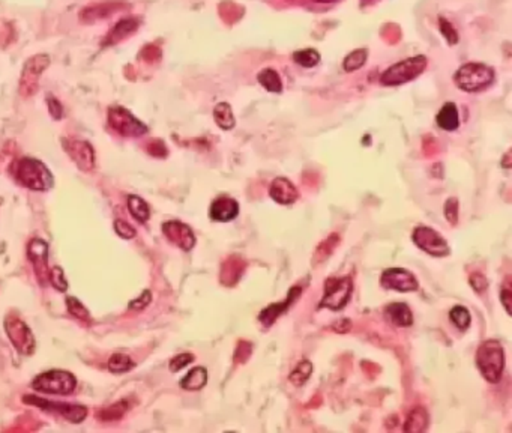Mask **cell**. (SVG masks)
Returning a JSON list of instances; mask_svg holds the SVG:
<instances>
[{"instance_id": "cell-1", "label": "cell", "mask_w": 512, "mask_h": 433, "mask_svg": "<svg viewBox=\"0 0 512 433\" xmlns=\"http://www.w3.org/2000/svg\"><path fill=\"white\" fill-rule=\"evenodd\" d=\"M15 179L33 191H47L53 186V175L36 159L26 156L15 166Z\"/></svg>"}, {"instance_id": "cell-2", "label": "cell", "mask_w": 512, "mask_h": 433, "mask_svg": "<svg viewBox=\"0 0 512 433\" xmlns=\"http://www.w3.org/2000/svg\"><path fill=\"white\" fill-rule=\"evenodd\" d=\"M428 59L424 54L412 56L393 64L380 75V85L383 86H401L415 80L426 71Z\"/></svg>"}, {"instance_id": "cell-3", "label": "cell", "mask_w": 512, "mask_h": 433, "mask_svg": "<svg viewBox=\"0 0 512 433\" xmlns=\"http://www.w3.org/2000/svg\"><path fill=\"white\" fill-rule=\"evenodd\" d=\"M454 82L465 92H481L495 82V70L485 64L470 62L458 68Z\"/></svg>"}, {"instance_id": "cell-4", "label": "cell", "mask_w": 512, "mask_h": 433, "mask_svg": "<svg viewBox=\"0 0 512 433\" xmlns=\"http://www.w3.org/2000/svg\"><path fill=\"white\" fill-rule=\"evenodd\" d=\"M476 366L488 382L497 383L505 367L504 348L497 340H487L476 352Z\"/></svg>"}, {"instance_id": "cell-5", "label": "cell", "mask_w": 512, "mask_h": 433, "mask_svg": "<svg viewBox=\"0 0 512 433\" xmlns=\"http://www.w3.org/2000/svg\"><path fill=\"white\" fill-rule=\"evenodd\" d=\"M32 387L39 392L47 395H71L77 387V379L73 373L66 370H48L38 375Z\"/></svg>"}, {"instance_id": "cell-6", "label": "cell", "mask_w": 512, "mask_h": 433, "mask_svg": "<svg viewBox=\"0 0 512 433\" xmlns=\"http://www.w3.org/2000/svg\"><path fill=\"white\" fill-rule=\"evenodd\" d=\"M353 292L350 277H329L324 281V295L319 304V309L341 310L349 302Z\"/></svg>"}, {"instance_id": "cell-7", "label": "cell", "mask_w": 512, "mask_h": 433, "mask_svg": "<svg viewBox=\"0 0 512 433\" xmlns=\"http://www.w3.org/2000/svg\"><path fill=\"white\" fill-rule=\"evenodd\" d=\"M108 124L113 130L128 137H139L147 131V126L125 107H112L108 110Z\"/></svg>"}, {"instance_id": "cell-8", "label": "cell", "mask_w": 512, "mask_h": 433, "mask_svg": "<svg viewBox=\"0 0 512 433\" xmlns=\"http://www.w3.org/2000/svg\"><path fill=\"white\" fill-rule=\"evenodd\" d=\"M412 238L421 250H424L431 256H436V258H443V256H448L451 251L445 238L440 236V233H437L435 229L426 228V226H419V228L413 230Z\"/></svg>"}, {"instance_id": "cell-9", "label": "cell", "mask_w": 512, "mask_h": 433, "mask_svg": "<svg viewBox=\"0 0 512 433\" xmlns=\"http://www.w3.org/2000/svg\"><path fill=\"white\" fill-rule=\"evenodd\" d=\"M5 330L18 352L24 355H31L35 351L33 334L29 330L27 325L15 316H8L5 319Z\"/></svg>"}, {"instance_id": "cell-10", "label": "cell", "mask_w": 512, "mask_h": 433, "mask_svg": "<svg viewBox=\"0 0 512 433\" xmlns=\"http://www.w3.org/2000/svg\"><path fill=\"white\" fill-rule=\"evenodd\" d=\"M24 402L29 403V405L39 406L41 409L57 412V414H61L62 417L68 418L73 423H82L87 416V409L84 406H80V405H70V403L50 402V400H45V399H38L35 396H26Z\"/></svg>"}, {"instance_id": "cell-11", "label": "cell", "mask_w": 512, "mask_h": 433, "mask_svg": "<svg viewBox=\"0 0 512 433\" xmlns=\"http://www.w3.org/2000/svg\"><path fill=\"white\" fill-rule=\"evenodd\" d=\"M382 286L389 291L397 292H413L418 291V280L410 271L402 268H389L382 274Z\"/></svg>"}, {"instance_id": "cell-12", "label": "cell", "mask_w": 512, "mask_h": 433, "mask_svg": "<svg viewBox=\"0 0 512 433\" xmlns=\"http://www.w3.org/2000/svg\"><path fill=\"white\" fill-rule=\"evenodd\" d=\"M163 232L167 236V240L176 244L183 251H190L194 247L195 236L190 226L181 221H167L163 224Z\"/></svg>"}, {"instance_id": "cell-13", "label": "cell", "mask_w": 512, "mask_h": 433, "mask_svg": "<svg viewBox=\"0 0 512 433\" xmlns=\"http://www.w3.org/2000/svg\"><path fill=\"white\" fill-rule=\"evenodd\" d=\"M65 151L71 155V159L77 163L82 170H91L95 164V154L91 145L78 140H63Z\"/></svg>"}, {"instance_id": "cell-14", "label": "cell", "mask_w": 512, "mask_h": 433, "mask_svg": "<svg viewBox=\"0 0 512 433\" xmlns=\"http://www.w3.org/2000/svg\"><path fill=\"white\" fill-rule=\"evenodd\" d=\"M27 258L35 265L39 279H50L48 272V244L43 240H32L27 249Z\"/></svg>"}, {"instance_id": "cell-15", "label": "cell", "mask_w": 512, "mask_h": 433, "mask_svg": "<svg viewBox=\"0 0 512 433\" xmlns=\"http://www.w3.org/2000/svg\"><path fill=\"white\" fill-rule=\"evenodd\" d=\"M239 214V205L234 199L227 198V196H220L211 205L209 215L213 221L227 223L234 220Z\"/></svg>"}, {"instance_id": "cell-16", "label": "cell", "mask_w": 512, "mask_h": 433, "mask_svg": "<svg viewBox=\"0 0 512 433\" xmlns=\"http://www.w3.org/2000/svg\"><path fill=\"white\" fill-rule=\"evenodd\" d=\"M271 198L280 205H292L298 199L296 186L292 184L287 178H277L273 179L269 186Z\"/></svg>"}, {"instance_id": "cell-17", "label": "cell", "mask_w": 512, "mask_h": 433, "mask_svg": "<svg viewBox=\"0 0 512 433\" xmlns=\"http://www.w3.org/2000/svg\"><path fill=\"white\" fill-rule=\"evenodd\" d=\"M50 65V57L47 54H38L32 59H29L27 64L24 65L23 70V77H22V87L26 86L27 87H35L36 86V80L38 77L41 75V73L45 70V68Z\"/></svg>"}, {"instance_id": "cell-18", "label": "cell", "mask_w": 512, "mask_h": 433, "mask_svg": "<svg viewBox=\"0 0 512 433\" xmlns=\"http://www.w3.org/2000/svg\"><path fill=\"white\" fill-rule=\"evenodd\" d=\"M301 295V288L299 286H293L289 292V297L285 301H281L278 304H272V306L266 307L262 313L259 319L266 325V327H271V325L277 321V318L280 316V314H283L285 310H287L290 307V304L293 301H296V298Z\"/></svg>"}, {"instance_id": "cell-19", "label": "cell", "mask_w": 512, "mask_h": 433, "mask_svg": "<svg viewBox=\"0 0 512 433\" xmlns=\"http://www.w3.org/2000/svg\"><path fill=\"white\" fill-rule=\"evenodd\" d=\"M386 319L396 327H410L413 323V314L405 302H392L385 309Z\"/></svg>"}, {"instance_id": "cell-20", "label": "cell", "mask_w": 512, "mask_h": 433, "mask_svg": "<svg viewBox=\"0 0 512 433\" xmlns=\"http://www.w3.org/2000/svg\"><path fill=\"white\" fill-rule=\"evenodd\" d=\"M437 125L445 131H455L460 126V116H458V108L454 103H446L443 104L440 112L436 117Z\"/></svg>"}, {"instance_id": "cell-21", "label": "cell", "mask_w": 512, "mask_h": 433, "mask_svg": "<svg viewBox=\"0 0 512 433\" xmlns=\"http://www.w3.org/2000/svg\"><path fill=\"white\" fill-rule=\"evenodd\" d=\"M428 427V412L426 408L418 406L412 409L406 423H405V432L407 433H419L424 432Z\"/></svg>"}, {"instance_id": "cell-22", "label": "cell", "mask_w": 512, "mask_h": 433, "mask_svg": "<svg viewBox=\"0 0 512 433\" xmlns=\"http://www.w3.org/2000/svg\"><path fill=\"white\" fill-rule=\"evenodd\" d=\"M213 119L218 125L221 130L229 131L232 128H234L236 125V119L233 116V110L232 105L229 103H220L216 104V107L213 108Z\"/></svg>"}, {"instance_id": "cell-23", "label": "cell", "mask_w": 512, "mask_h": 433, "mask_svg": "<svg viewBox=\"0 0 512 433\" xmlns=\"http://www.w3.org/2000/svg\"><path fill=\"white\" fill-rule=\"evenodd\" d=\"M206 382H208V372H206L204 367H195L188 372V375L181 379V387L183 390L197 391L202 390L206 386Z\"/></svg>"}, {"instance_id": "cell-24", "label": "cell", "mask_w": 512, "mask_h": 433, "mask_svg": "<svg viewBox=\"0 0 512 433\" xmlns=\"http://www.w3.org/2000/svg\"><path fill=\"white\" fill-rule=\"evenodd\" d=\"M257 80L268 92H273V94L283 92L281 77L277 71L273 70V68H264V70H262L257 74Z\"/></svg>"}, {"instance_id": "cell-25", "label": "cell", "mask_w": 512, "mask_h": 433, "mask_svg": "<svg viewBox=\"0 0 512 433\" xmlns=\"http://www.w3.org/2000/svg\"><path fill=\"white\" fill-rule=\"evenodd\" d=\"M137 27H139V24H137V20H134V18H125V20H122V22L117 23L114 26L113 31L110 34H108L107 43L108 44L119 43L121 39H123L125 36L133 34Z\"/></svg>"}, {"instance_id": "cell-26", "label": "cell", "mask_w": 512, "mask_h": 433, "mask_svg": "<svg viewBox=\"0 0 512 433\" xmlns=\"http://www.w3.org/2000/svg\"><path fill=\"white\" fill-rule=\"evenodd\" d=\"M128 210H130L134 219L142 224L149 220L151 216L149 206H147V203L142 198H139V196H130V198H128Z\"/></svg>"}, {"instance_id": "cell-27", "label": "cell", "mask_w": 512, "mask_h": 433, "mask_svg": "<svg viewBox=\"0 0 512 433\" xmlns=\"http://www.w3.org/2000/svg\"><path fill=\"white\" fill-rule=\"evenodd\" d=\"M367 59H368L367 48H358V50H354V52H352L350 54H347L346 57H344L342 70L346 73L358 71V70H361L363 65H366Z\"/></svg>"}, {"instance_id": "cell-28", "label": "cell", "mask_w": 512, "mask_h": 433, "mask_svg": "<svg viewBox=\"0 0 512 433\" xmlns=\"http://www.w3.org/2000/svg\"><path fill=\"white\" fill-rule=\"evenodd\" d=\"M320 53L316 48H303L296 53H293V61L303 68H314L320 64Z\"/></svg>"}, {"instance_id": "cell-29", "label": "cell", "mask_w": 512, "mask_h": 433, "mask_svg": "<svg viewBox=\"0 0 512 433\" xmlns=\"http://www.w3.org/2000/svg\"><path fill=\"white\" fill-rule=\"evenodd\" d=\"M134 367V361L125 355V353H114L112 355L110 361H108V369H110L112 373L114 375H121V373H126L130 372Z\"/></svg>"}, {"instance_id": "cell-30", "label": "cell", "mask_w": 512, "mask_h": 433, "mask_svg": "<svg viewBox=\"0 0 512 433\" xmlns=\"http://www.w3.org/2000/svg\"><path fill=\"white\" fill-rule=\"evenodd\" d=\"M311 372H313V364L307 360H302L290 373V382L294 383V386L301 387L310 379Z\"/></svg>"}, {"instance_id": "cell-31", "label": "cell", "mask_w": 512, "mask_h": 433, "mask_svg": "<svg viewBox=\"0 0 512 433\" xmlns=\"http://www.w3.org/2000/svg\"><path fill=\"white\" fill-rule=\"evenodd\" d=\"M239 262V258H230L229 262L224 265L223 267V272H221V277H223V283L227 284L229 279H233V284L239 280L241 274L243 271V263H238Z\"/></svg>"}, {"instance_id": "cell-32", "label": "cell", "mask_w": 512, "mask_h": 433, "mask_svg": "<svg viewBox=\"0 0 512 433\" xmlns=\"http://www.w3.org/2000/svg\"><path fill=\"white\" fill-rule=\"evenodd\" d=\"M449 318H451L452 323H454L455 327L461 331H466L469 328L470 322H472L469 310L466 307H462V306H455L454 309H452L451 313H449Z\"/></svg>"}, {"instance_id": "cell-33", "label": "cell", "mask_w": 512, "mask_h": 433, "mask_svg": "<svg viewBox=\"0 0 512 433\" xmlns=\"http://www.w3.org/2000/svg\"><path fill=\"white\" fill-rule=\"evenodd\" d=\"M439 31L442 34V36L446 39V43L449 45H455L458 43V32L455 31V27L452 26L445 17H439Z\"/></svg>"}, {"instance_id": "cell-34", "label": "cell", "mask_w": 512, "mask_h": 433, "mask_svg": "<svg viewBox=\"0 0 512 433\" xmlns=\"http://www.w3.org/2000/svg\"><path fill=\"white\" fill-rule=\"evenodd\" d=\"M66 306H68V310H70V313H73L75 318L82 319V321H89V311L86 310V307L77 298L68 297L66 298Z\"/></svg>"}, {"instance_id": "cell-35", "label": "cell", "mask_w": 512, "mask_h": 433, "mask_svg": "<svg viewBox=\"0 0 512 433\" xmlns=\"http://www.w3.org/2000/svg\"><path fill=\"white\" fill-rule=\"evenodd\" d=\"M126 409H128V406H126V403L125 402H119V403H116V405H113L112 408H107V409H104L103 412H101V414H100V417L103 418V420H114V418H121L123 414H125V412H126Z\"/></svg>"}, {"instance_id": "cell-36", "label": "cell", "mask_w": 512, "mask_h": 433, "mask_svg": "<svg viewBox=\"0 0 512 433\" xmlns=\"http://www.w3.org/2000/svg\"><path fill=\"white\" fill-rule=\"evenodd\" d=\"M50 283L53 284V286H54L57 291H61V292H65V291L68 289V283H66V280H65V277H63V271H62V268L54 267V268L52 270V272H50Z\"/></svg>"}, {"instance_id": "cell-37", "label": "cell", "mask_w": 512, "mask_h": 433, "mask_svg": "<svg viewBox=\"0 0 512 433\" xmlns=\"http://www.w3.org/2000/svg\"><path fill=\"white\" fill-rule=\"evenodd\" d=\"M445 216L451 224H457L458 220V200L455 198H451L445 203Z\"/></svg>"}, {"instance_id": "cell-38", "label": "cell", "mask_w": 512, "mask_h": 433, "mask_svg": "<svg viewBox=\"0 0 512 433\" xmlns=\"http://www.w3.org/2000/svg\"><path fill=\"white\" fill-rule=\"evenodd\" d=\"M194 361V355L193 353H181V355L174 357L172 361H170V370L172 372H179L181 369L188 366L190 362Z\"/></svg>"}, {"instance_id": "cell-39", "label": "cell", "mask_w": 512, "mask_h": 433, "mask_svg": "<svg viewBox=\"0 0 512 433\" xmlns=\"http://www.w3.org/2000/svg\"><path fill=\"white\" fill-rule=\"evenodd\" d=\"M114 230L123 240H131L135 236V230L123 220H116L114 221Z\"/></svg>"}, {"instance_id": "cell-40", "label": "cell", "mask_w": 512, "mask_h": 433, "mask_svg": "<svg viewBox=\"0 0 512 433\" xmlns=\"http://www.w3.org/2000/svg\"><path fill=\"white\" fill-rule=\"evenodd\" d=\"M470 284H472V288H474L478 293L485 292L487 288H488V281L481 272H475V274L470 275Z\"/></svg>"}, {"instance_id": "cell-41", "label": "cell", "mask_w": 512, "mask_h": 433, "mask_svg": "<svg viewBox=\"0 0 512 433\" xmlns=\"http://www.w3.org/2000/svg\"><path fill=\"white\" fill-rule=\"evenodd\" d=\"M152 301V295L149 291H144L142 293L140 298H137L134 301L130 302V309L131 310H143L146 309V306H149V302Z\"/></svg>"}, {"instance_id": "cell-42", "label": "cell", "mask_w": 512, "mask_h": 433, "mask_svg": "<svg viewBox=\"0 0 512 433\" xmlns=\"http://www.w3.org/2000/svg\"><path fill=\"white\" fill-rule=\"evenodd\" d=\"M511 298H512V293H511L509 288H504V289H502L500 300H502V302H504V306H505V309H506L508 314H511V306H509Z\"/></svg>"}, {"instance_id": "cell-43", "label": "cell", "mask_w": 512, "mask_h": 433, "mask_svg": "<svg viewBox=\"0 0 512 433\" xmlns=\"http://www.w3.org/2000/svg\"><path fill=\"white\" fill-rule=\"evenodd\" d=\"M48 104H50V112H52L53 117L56 119V110H59L62 113V105L59 104V101H56L54 98H50V100H48Z\"/></svg>"}, {"instance_id": "cell-44", "label": "cell", "mask_w": 512, "mask_h": 433, "mask_svg": "<svg viewBox=\"0 0 512 433\" xmlns=\"http://www.w3.org/2000/svg\"><path fill=\"white\" fill-rule=\"evenodd\" d=\"M314 2H317V3H324V5H326V3H333V2H338V0H314Z\"/></svg>"}]
</instances>
